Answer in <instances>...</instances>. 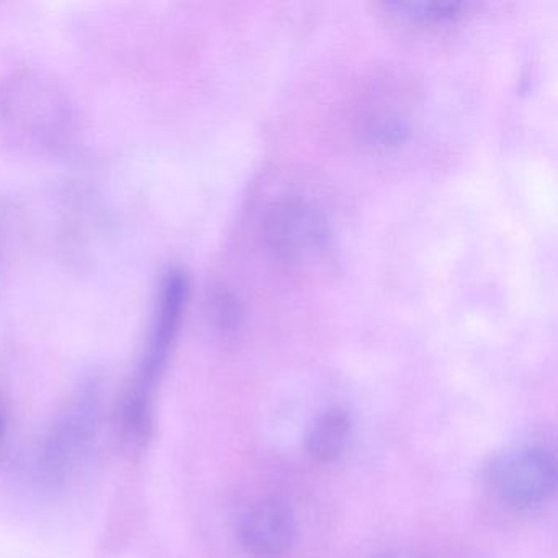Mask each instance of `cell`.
<instances>
[{
  "label": "cell",
  "mask_w": 558,
  "mask_h": 558,
  "mask_svg": "<svg viewBox=\"0 0 558 558\" xmlns=\"http://www.w3.org/2000/svg\"><path fill=\"white\" fill-rule=\"evenodd\" d=\"M263 236L277 259L308 264L328 250L331 231L318 205L302 195H283L264 211Z\"/></svg>",
  "instance_id": "6da1fadb"
},
{
  "label": "cell",
  "mask_w": 558,
  "mask_h": 558,
  "mask_svg": "<svg viewBox=\"0 0 558 558\" xmlns=\"http://www.w3.org/2000/svg\"><path fill=\"white\" fill-rule=\"evenodd\" d=\"M486 478L502 505L534 509L554 498L557 466L554 456L542 447H515L493 460Z\"/></svg>",
  "instance_id": "7a4b0ae2"
},
{
  "label": "cell",
  "mask_w": 558,
  "mask_h": 558,
  "mask_svg": "<svg viewBox=\"0 0 558 558\" xmlns=\"http://www.w3.org/2000/svg\"><path fill=\"white\" fill-rule=\"evenodd\" d=\"M187 296V280L179 272L171 274L162 289L161 306L156 318L155 331L149 341L148 352L136 377L125 407L126 426L136 433L145 429L148 423L149 401L153 388L158 380L159 372L165 367L175 332L181 322L182 308Z\"/></svg>",
  "instance_id": "3957f363"
},
{
  "label": "cell",
  "mask_w": 558,
  "mask_h": 558,
  "mask_svg": "<svg viewBox=\"0 0 558 558\" xmlns=\"http://www.w3.org/2000/svg\"><path fill=\"white\" fill-rule=\"evenodd\" d=\"M240 535L244 547L256 557H280L295 541V515L286 502L266 499L244 514Z\"/></svg>",
  "instance_id": "277c9868"
},
{
  "label": "cell",
  "mask_w": 558,
  "mask_h": 558,
  "mask_svg": "<svg viewBox=\"0 0 558 558\" xmlns=\"http://www.w3.org/2000/svg\"><path fill=\"white\" fill-rule=\"evenodd\" d=\"M352 423L348 413L329 410L319 414L306 434V452L318 462H332L348 449Z\"/></svg>",
  "instance_id": "5b68a950"
},
{
  "label": "cell",
  "mask_w": 558,
  "mask_h": 558,
  "mask_svg": "<svg viewBox=\"0 0 558 558\" xmlns=\"http://www.w3.org/2000/svg\"><path fill=\"white\" fill-rule=\"evenodd\" d=\"M469 5L463 2H391L385 5L388 17L404 27L437 28L457 24Z\"/></svg>",
  "instance_id": "8992f818"
},
{
  "label": "cell",
  "mask_w": 558,
  "mask_h": 558,
  "mask_svg": "<svg viewBox=\"0 0 558 558\" xmlns=\"http://www.w3.org/2000/svg\"><path fill=\"white\" fill-rule=\"evenodd\" d=\"M0 429H2V423H0Z\"/></svg>",
  "instance_id": "52a82bcc"
},
{
  "label": "cell",
  "mask_w": 558,
  "mask_h": 558,
  "mask_svg": "<svg viewBox=\"0 0 558 558\" xmlns=\"http://www.w3.org/2000/svg\"><path fill=\"white\" fill-rule=\"evenodd\" d=\"M390 558H395V557H390Z\"/></svg>",
  "instance_id": "ba28073f"
}]
</instances>
